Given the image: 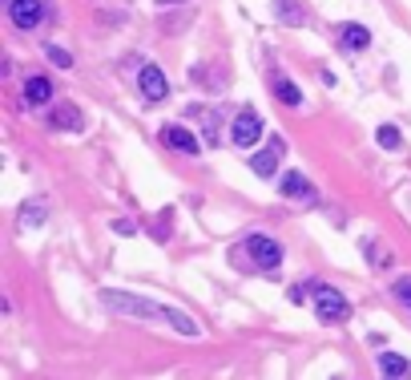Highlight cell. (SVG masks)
<instances>
[{
	"label": "cell",
	"mask_w": 411,
	"mask_h": 380,
	"mask_svg": "<svg viewBox=\"0 0 411 380\" xmlns=\"http://www.w3.org/2000/svg\"><path fill=\"white\" fill-rule=\"evenodd\" d=\"M101 304L117 316H129V320H145V324H170L174 332L182 336H198V324L178 308H161L154 300H145V295H134V291H117V287H105L101 291Z\"/></svg>",
	"instance_id": "cell-1"
},
{
	"label": "cell",
	"mask_w": 411,
	"mask_h": 380,
	"mask_svg": "<svg viewBox=\"0 0 411 380\" xmlns=\"http://www.w3.org/2000/svg\"><path fill=\"white\" fill-rule=\"evenodd\" d=\"M311 291H315V311H319L322 324H342L347 320L342 291H335V287H327V284H311Z\"/></svg>",
	"instance_id": "cell-2"
},
{
	"label": "cell",
	"mask_w": 411,
	"mask_h": 380,
	"mask_svg": "<svg viewBox=\"0 0 411 380\" xmlns=\"http://www.w3.org/2000/svg\"><path fill=\"white\" fill-rule=\"evenodd\" d=\"M242 251H246L250 263H254V267H262V271H274V267L282 263V243L271 239V235H250Z\"/></svg>",
	"instance_id": "cell-3"
},
{
	"label": "cell",
	"mask_w": 411,
	"mask_h": 380,
	"mask_svg": "<svg viewBox=\"0 0 411 380\" xmlns=\"http://www.w3.org/2000/svg\"><path fill=\"white\" fill-rule=\"evenodd\" d=\"M262 126H266V121L258 118L254 110H242V114L234 118V126H230V138H234V146L246 150V146H254L258 138H262Z\"/></svg>",
	"instance_id": "cell-4"
},
{
	"label": "cell",
	"mask_w": 411,
	"mask_h": 380,
	"mask_svg": "<svg viewBox=\"0 0 411 380\" xmlns=\"http://www.w3.org/2000/svg\"><path fill=\"white\" fill-rule=\"evenodd\" d=\"M137 89H141L145 101H165V97H170V81H165V73H161L158 65H141V73H137Z\"/></svg>",
	"instance_id": "cell-5"
},
{
	"label": "cell",
	"mask_w": 411,
	"mask_h": 380,
	"mask_svg": "<svg viewBox=\"0 0 411 380\" xmlns=\"http://www.w3.org/2000/svg\"><path fill=\"white\" fill-rule=\"evenodd\" d=\"M8 17L17 28H37L45 21V0H12L8 4Z\"/></svg>",
	"instance_id": "cell-6"
},
{
	"label": "cell",
	"mask_w": 411,
	"mask_h": 380,
	"mask_svg": "<svg viewBox=\"0 0 411 380\" xmlns=\"http://www.w3.org/2000/svg\"><path fill=\"white\" fill-rule=\"evenodd\" d=\"M278 190H282V198H295V202H311L315 198V187L298 174V170H291V174H282V182H278Z\"/></svg>",
	"instance_id": "cell-7"
},
{
	"label": "cell",
	"mask_w": 411,
	"mask_h": 380,
	"mask_svg": "<svg viewBox=\"0 0 411 380\" xmlns=\"http://www.w3.org/2000/svg\"><path fill=\"white\" fill-rule=\"evenodd\" d=\"M278 158H282V142L274 138V142L266 146V150H258V154L250 158V170L258 174V178H271L274 170H278Z\"/></svg>",
	"instance_id": "cell-8"
},
{
	"label": "cell",
	"mask_w": 411,
	"mask_h": 380,
	"mask_svg": "<svg viewBox=\"0 0 411 380\" xmlns=\"http://www.w3.org/2000/svg\"><path fill=\"white\" fill-rule=\"evenodd\" d=\"M161 142L170 146V150H182V154H202V142H198L185 126H170V130L161 134Z\"/></svg>",
	"instance_id": "cell-9"
},
{
	"label": "cell",
	"mask_w": 411,
	"mask_h": 380,
	"mask_svg": "<svg viewBox=\"0 0 411 380\" xmlns=\"http://www.w3.org/2000/svg\"><path fill=\"white\" fill-rule=\"evenodd\" d=\"M48 126H53V130H85V118H81V110H77L73 101H65V105H57V110L48 114Z\"/></svg>",
	"instance_id": "cell-10"
},
{
	"label": "cell",
	"mask_w": 411,
	"mask_h": 380,
	"mask_svg": "<svg viewBox=\"0 0 411 380\" xmlns=\"http://www.w3.org/2000/svg\"><path fill=\"white\" fill-rule=\"evenodd\" d=\"M24 101H28V105H48V101H53V81L41 77V73L28 77V81H24Z\"/></svg>",
	"instance_id": "cell-11"
},
{
	"label": "cell",
	"mask_w": 411,
	"mask_h": 380,
	"mask_svg": "<svg viewBox=\"0 0 411 380\" xmlns=\"http://www.w3.org/2000/svg\"><path fill=\"white\" fill-rule=\"evenodd\" d=\"M379 372H383V377H408L411 360L399 356V352H379Z\"/></svg>",
	"instance_id": "cell-12"
},
{
	"label": "cell",
	"mask_w": 411,
	"mask_h": 380,
	"mask_svg": "<svg viewBox=\"0 0 411 380\" xmlns=\"http://www.w3.org/2000/svg\"><path fill=\"white\" fill-rule=\"evenodd\" d=\"M342 49H351V53H359V49L371 45V33H367L363 24H342Z\"/></svg>",
	"instance_id": "cell-13"
},
{
	"label": "cell",
	"mask_w": 411,
	"mask_h": 380,
	"mask_svg": "<svg viewBox=\"0 0 411 380\" xmlns=\"http://www.w3.org/2000/svg\"><path fill=\"white\" fill-rule=\"evenodd\" d=\"M274 12H278V21H286V24H307V8L302 4H295V0H274Z\"/></svg>",
	"instance_id": "cell-14"
},
{
	"label": "cell",
	"mask_w": 411,
	"mask_h": 380,
	"mask_svg": "<svg viewBox=\"0 0 411 380\" xmlns=\"http://www.w3.org/2000/svg\"><path fill=\"white\" fill-rule=\"evenodd\" d=\"M274 97H278L282 105H298V101H302V89H298L295 81H274Z\"/></svg>",
	"instance_id": "cell-15"
},
{
	"label": "cell",
	"mask_w": 411,
	"mask_h": 380,
	"mask_svg": "<svg viewBox=\"0 0 411 380\" xmlns=\"http://www.w3.org/2000/svg\"><path fill=\"white\" fill-rule=\"evenodd\" d=\"M375 142L383 146V150H399V142H403V134H399V126H379V130H375Z\"/></svg>",
	"instance_id": "cell-16"
},
{
	"label": "cell",
	"mask_w": 411,
	"mask_h": 380,
	"mask_svg": "<svg viewBox=\"0 0 411 380\" xmlns=\"http://www.w3.org/2000/svg\"><path fill=\"white\" fill-rule=\"evenodd\" d=\"M45 202H24V211H21V223L24 227H41V223H45Z\"/></svg>",
	"instance_id": "cell-17"
},
{
	"label": "cell",
	"mask_w": 411,
	"mask_h": 380,
	"mask_svg": "<svg viewBox=\"0 0 411 380\" xmlns=\"http://www.w3.org/2000/svg\"><path fill=\"white\" fill-rule=\"evenodd\" d=\"M45 53H48V61H53L57 69H73V53H68V49H61V45H48Z\"/></svg>",
	"instance_id": "cell-18"
},
{
	"label": "cell",
	"mask_w": 411,
	"mask_h": 380,
	"mask_svg": "<svg viewBox=\"0 0 411 380\" xmlns=\"http://www.w3.org/2000/svg\"><path fill=\"white\" fill-rule=\"evenodd\" d=\"M391 295H395V300H399V304H403V308L411 311V279H408V275H403V279H395Z\"/></svg>",
	"instance_id": "cell-19"
},
{
	"label": "cell",
	"mask_w": 411,
	"mask_h": 380,
	"mask_svg": "<svg viewBox=\"0 0 411 380\" xmlns=\"http://www.w3.org/2000/svg\"><path fill=\"white\" fill-rule=\"evenodd\" d=\"M154 239H158V243H165V239H170V214H161L158 223H154Z\"/></svg>",
	"instance_id": "cell-20"
},
{
	"label": "cell",
	"mask_w": 411,
	"mask_h": 380,
	"mask_svg": "<svg viewBox=\"0 0 411 380\" xmlns=\"http://www.w3.org/2000/svg\"><path fill=\"white\" fill-rule=\"evenodd\" d=\"M113 235H137V223H129V218H117V223H113Z\"/></svg>",
	"instance_id": "cell-21"
},
{
	"label": "cell",
	"mask_w": 411,
	"mask_h": 380,
	"mask_svg": "<svg viewBox=\"0 0 411 380\" xmlns=\"http://www.w3.org/2000/svg\"><path fill=\"white\" fill-rule=\"evenodd\" d=\"M165 4H170V0H165Z\"/></svg>",
	"instance_id": "cell-22"
}]
</instances>
